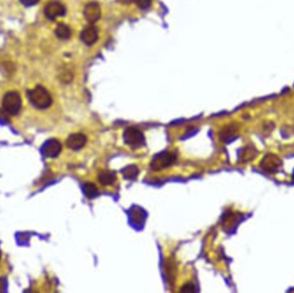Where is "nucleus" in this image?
<instances>
[{
    "label": "nucleus",
    "instance_id": "f257e3e1",
    "mask_svg": "<svg viewBox=\"0 0 294 293\" xmlns=\"http://www.w3.org/2000/svg\"><path fill=\"white\" fill-rule=\"evenodd\" d=\"M28 97L31 104L38 109H46L53 103L50 93L43 86H37L33 89L28 91Z\"/></svg>",
    "mask_w": 294,
    "mask_h": 293
},
{
    "label": "nucleus",
    "instance_id": "f03ea898",
    "mask_svg": "<svg viewBox=\"0 0 294 293\" xmlns=\"http://www.w3.org/2000/svg\"><path fill=\"white\" fill-rule=\"evenodd\" d=\"M176 155L172 151H163L157 154L150 161V169L152 171H159L170 168L176 163Z\"/></svg>",
    "mask_w": 294,
    "mask_h": 293
},
{
    "label": "nucleus",
    "instance_id": "7ed1b4c3",
    "mask_svg": "<svg viewBox=\"0 0 294 293\" xmlns=\"http://www.w3.org/2000/svg\"><path fill=\"white\" fill-rule=\"evenodd\" d=\"M3 109L8 115L16 116L22 109V99L17 91L7 92L3 98Z\"/></svg>",
    "mask_w": 294,
    "mask_h": 293
},
{
    "label": "nucleus",
    "instance_id": "20e7f679",
    "mask_svg": "<svg viewBox=\"0 0 294 293\" xmlns=\"http://www.w3.org/2000/svg\"><path fill=\"white\" fill-rule=\"evenodd\" d=\"M124 143L133 148L143 146L146 143L144 133L136 127H127L123 133Z\"/></svg>",
    "mask_w": 294,
    "mask_h": 293
},
{
    "label": "nucleus",
    "instance_id": "39448f33",
    "mask_svg": "<svg viewBox=\"0 0 294 293\" xmlns=\"http://www.w3.org/2000/svg\"><path fill=\"white\" fill-rule=\"evenodd\" d=\"M66 9L65 5L58 0H51L45 5V16L49 20H56L58 17H64Z\"/></svg>",
    "mask_w": 294,
    "mask_h": 293
},
{
    "label": "nucleus",
    "instance_id": "423d86ee",
    "mask_svg": "<svg viewBox=\"0 0 294 293\" xmlns=\"http://www.w3.org/2000/svg\"><path fill=\"white\" fill-rule=\"evenodd\" d=\"M62 150V145L56 139H50L45 142L41 147V152L46 157L55 158L58 157Z\"/></svg>",
    "mask_w": 294,
    "mask_h": 293
},
{
    "label": "nucleus",
    "instance_id": "0eeeda50",
    "mask_svg": "<svg viewBox=\"0 0 294 293\" xmlns=\"http://www.w3.org/2000/svg\"><path fill=\"white\" fill-rule=\"evenodd\" d=\"M101 15H102L101 6L99 3H97L96 1H91L85 6L84 17L90 24H94L99 20Z\"/></svg>",
    "mask_w": 294,
    "mask_h": 293
},
{
    "label": "nucleus",
    "instance_id": "6e6552de",
    "mask_svg": "<svg viewBox=\"0 0 294 293\" xmlns=\"http://www.w3.org/2000/svg\"><path fill=\"white\" fill-rule=\"evenodd\" d=\"M98 37H99L98 29L92 24L87 25L86 27L84 28V29L80 34L81 41L87 46H92V45L95 44L98 40Z\"/></svg>",
    "mask_w": 294,
    "mask_h": 293
},
{
    "label": "nucleus",
    "instance_id": "1a4fd4ad",
    "mask_svg": "<svg viewBox=\"0 0 294 293\" xmlns=\"http://www.w3.org/2000/svg\"><path fill=\"white\" fill-rule=\"evenodd\" d=\"M87 143V138L84 133H76L69 135L66 139L65 145L69 149L72 150H79L82 149Z\"/></svg>",
    "mask_w": 294,
    "mask_h": 293
},
{
    "label": "nucleus",
    "instance_id": "9d476101",
    "mask_svg": "<svg viewBox=\"0 0 294 293\" xmlns=\"http://www.w3.org/2000/svg\"><path fill=\"white\" fill-rule=\"evenodd\" d=\"M117 180V174L114 171H109V170L101 171L97 175V181H99L100 184L105 187L112 186Z\"/></svg>",
    "mask_w": 294,
    "mask_h": 293
},
{
    "label": "nucleus",
    "instance_id": "9b49d317",
    "mask_svg": "<svg viewBox=\"0 0 294 293\" xmlns=\"http://www.w3.org/2000/svg\"><path fill=\"white\" fill-rule=\"evenodd\" d=\"M55 33L60 40H68L72 35L71 29L65 24H59L55 29Z\"/></svg>",
    "mask_w": 294,
    "mask_h": 293
},
{
    "label": "nucleus",
    "instance_id": "f8f14e48",
    "mask_svg": "<svg viewBox=\"0 0 294 293\" xmlns=\"http://www.w3.org/2000/svg\"><path fill=\"white\" fill-rule=\"evenodd\" d=\"M84 193L86 197L89 200L95 199L99 195L98 188L96 185L91 182H86V184L84 185Z\"/></svg>",
    "mask_w": 294,
    "mask_h": 293
},
{
    "label": "nucleus",
    "instance_id": "ddd939ff",
    "mask_svg": "<svg viewBox=\"0 0 294 293\" xmlns=\"http://www.w3.org/2000/svg\"><path fill=\"white\" fill-rule=\"evenodd\" d=\"M139 173H140V171H139L137 166H135V165H128L122 171L124 178L127 179V180L136 179Z\"/></svg>",
    "mask_w": 294,
    "mask_h": 293
},
{
    "label": "nucleus",
    "instance_id": "4468645a",
    "mask_svg": "<svg viewBox=\"0 0 294 293\" xmlns=\"http://www.w3.org/2000/svg\"><path fill=\"white\" fill-rule=\"evenodd\" d=\"M59 78L62 82L65 83V84H69V83L72 82V79H73V73L68 69H65V70L61 71Z\"/></svg>",
    "mask_w": 294,
    "mask_h": 293
},
{
    "label": "nucleus",
    "instance_id": "2eb2a0df",
    "mask_svg": "<svg viewBox=\"0 0 294 293\" xmlns=\"http://www.w3.org/2000/svg\"><path fill=\"white\" fill-rule=\"evenodd\" d=\"M134 2L141 10H147L151 5L152 0H134Z\"/></svg>",
    "mask_w": 294,
    "mask_h": 293
},
{
    "label": "nucleus",
    "instance_id": "dca6fc26",
    "mask_svg": "<svg viewBox=\"0 0 294 293\" xmlns=\"http://www.w3.org/2000/svg\"><path fill=\"white\" fill-rule=\"evenodd\" d=\"M181 293H195L196 292V288H195V284L192 282H188V283L184 284L181 289H180Z\"/></svg>",
    "mask_w": 294,
    "mask_h": 293
},
{
    "label": "nucleus",
    "instance_id": "f3484780",
    "mask_svg": "<svg viewBox=\"0 0 294 293\" xmlns=\"http://www.w3.org/2000/svg\"><path fill=\"white\" fill-rule=\"evenodd\" d=\"M20 2L25 6L30 7L35 5L39 2V0H20Z\"/></svg>",
    "mask_w": 294,
    "mask_h": 293
},
{
    "label": "nucleus",
    "instance_id": "a211bd4d",
    "mask_svg": "<svg viewBox=\"0 0 294 293\" xmlns=\"http://www.w3.org/2000/svg\"><path fill=\"white\" fill-rule=\"evenodd\" d=\"M132 1H134V0H120V3H130Z\"/></svg>",
    "mask_w": 294,
    "mask_h": 293
}]
</instances>
